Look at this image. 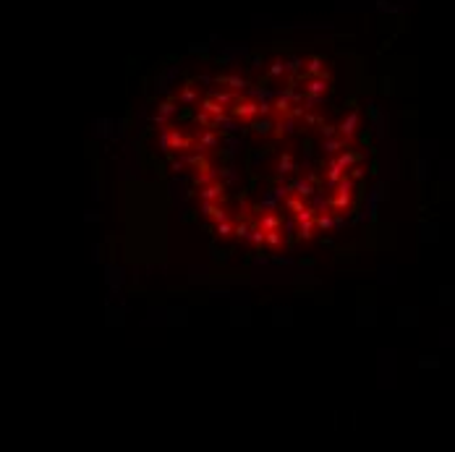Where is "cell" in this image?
Instances as JSON below:
<instances>
[{
	"instance_id": "obj_15",
	"label": "cell",
	"mask_w": 455,
	"mask_h": 452,
	"mask_svg": "<svg viewBox=\"0 0 455 452\" xmlns=\"http://www.w3.org/2000/svg\"><path fill=\"white\" fill-rule=\"evenodd\" d=\"M194 147V136H183V133H178V131H170V149L173 152H181V149H191Z\"/></svg>"
},
{
	"instance_id": "obj_26",
	"label": "cell",
	"mask_w": 455,
	"mask_h": 452,
	"mask_svg": "<svg viewBox=\"0 0 455 452\" xmlns=\"http://www.w3.org/2000/svg\"><path fill=\"white\" fill-rule=\"evenodd\" d=\"M314 230H317V222H314V220L299 222V238H301V241H311V238H314Z\"/></svg>"
},
{
	"instance_id": "obj_30",
	"label": "cell",
	"mask_w": 455,
	"mask_h": 452,
	"mask_svg": "<svg viewBox=\"0 0 455 452\" xmlns=\"http://www.w3.org/2000/svg\"><path fill=\"white\" fill-rule=\"evenodd\" d=\"M285 65H288V73H301L306 63H303V58H299V55H291V58L285 60Z\"/></svg>"
},
{
	"instance_id": "obj_18",
	"label": "cell",
	"mask_w": 455,
	"mask_h": 452,
	"mask_svg": "<svg viewBox=\"0 0 455 452\" xmlns=\"http://www.w3.org/2000/svg\"><path fill=\"white\" fill-rule=\"evenodd\" d=\"M259 228H264V230H280V228H283V220H280V214L267 212V214L259 217Z\"/></svg>"
},
{
	"instance_id": "obj_21",
	"label": "cell",
	"mask_w": 455,
	"mask_h": 452,
	"mask_svg": "<svg viewBox=\"0 0 455 452\" xmlns=\"http://www.w3.org/2000/svg\"><path fill=\"white\" fill-rule=\"evenodd\" d=\"M272 105H275V118H277V115H288V113H291V107H293L291 97H285L283 91L275 97V102H272Z\"/></svg>"
},
{
	"instance_id": "obj_3",
	"label": "cell",
	"mask_w": 455,
	"mask_h": 452,
	"mask_svg": "<svg viewBox=\"0 0 455 452\" xmlns=\"http://www.w3.org/2000/svg\"><path fill=\"white\" fill-rule=\"evenodd\" d=\"M199 199H202V202H217V204H222V202L228 199L225 186H222L220 181L207 183V186H202V188H199Z\"/></svg>"
},
{
	"instance_id": "obj_22",
	"label": "cell",
	"mask_w": 455,
	"mask_h": 452,
	"mask_svg": "<svg viewBox=\"0 0 455 452\" xmlns=\"http://www.w3.org/2000/svg\"><path fill=\"white\" fill-rule=\"evenodd\" d=\"M267 76H270V79L288 76V65H285V60H283V58H275V60H272V65L267 68Z\"/></svg>"
},
{
	"instance_id": "obj_8",
	"label": "cell",
	"mask_w": 455,
	"mask_h": 452,
	"mask_svg": "<svg viewBox=\"0 0 455 452\" xmlns=\"http://www.w3.org/2000/svg\"><path fill=\"white\" fill-rule=\"evenodd\" d=\"M330 87H333V76H311L306 81L303 91H309V94H325Z\"/></svg>"
},
{
	"instance_id": "obj_36",
	"label": "cell",
	"mask_w": 455,
	"mask_h": 452,
	"mask_svg": "<svg viewBox=\"0 0 455 452\" xmlns=\"http://www.w3.org/2000/svg\"><path fill=\"white\" fill-rule=\"evenodd\" d=\"M285 241H283V236H280L277 230H267V246H272V248H280Z\"/></svg>"
},
{
	"instance_id": "obj_10",
	"label": "cell",
	"mask_w": 455,
	"mask_h": 452,
	"mask_svg": "<svg viewBox=\"0 0 455 452\" xmlns=\"http://www.w3.org/2000/svg\"><path fill=\"white\" fill-rule=\"evenodd\" d=\"M351 147V139H345V136H333V139H322V149L330 154V157H335L340 149H348Z\"/></svg>"
},
{
	"instance_id": "obj_14",
	"label": "cell",
	"mask_w": 455,
	"mask_h": 452,
	"mask_svg": "<svg viewBox=\"0 0 455 452\" xmlns=\"http://www.w3.org/2000/svg\"><path fill=\"white\" fill-rule=\"evenodd\" d=\"M351 204H353V194H335L330 199V209L333 212H348Z\"/></svg>"
},
{
	"instance_id": "obj_24",
	"label": "cell",
	"mask_w": 455,
	"mask_h": 452,
	"mask_svg": "<svg viewBox=\"0 0 455 452\" xmlns=\"http://www.w3.org/2000/svg\"><path fill=\"white\" fill-rule=\"evenodd\" d=\"M314 222H317V230H325L327 233L335 225V214L333 212H322V214H317V220H314Z\"/></svg>"
},
{
	"instance_id": "obj_39",
	"label": "cell",
	"mask_w": 455,
	"mask_h": 452,
	"mask_svg": "<svg viewBox=\"0 0 455 452\" xmlns=\"http://www.w3.org/2000/svg\"><path fill=\"white\" fill-rule=\"evenodd\" d=\"M322 121H325V118H322V115H314V113H306L303 115V123L306 125H319Z\"/></svg>"
},
{
	"instance_id": "obj_5",
	"label": "cell",
	"mask_w": 455,
	"mask_h": 452,
	"mask_svg": "<svg viewBox=\"0 0 455 452\" xmlns=\"http://www.w3.org/2000/svg\"><path fill=\"white\" fill-rule=\"evenodd\" d=\"M345 167L337 162V157H330L327 160V178H325V186L327 188H337V183H340L343 178H345Z\"/></svg>"
},
{
	"instance_id": "obj_13",
	"label": "cell",
	"mask_w": 455,
	"mask_h": 452,
	"mask_svg": "<svg viewBox=\"0 0 455 452\" xmlns=\"http://www.w3.org/2000/svg\"><path fill=\"white\" fill-rule=\"evenodd\" d=\"M186 165L196 167L199 173H210V170H212V165H210V160L204 157V152H191V154H186Z\"/></svg>"
},
{
	"instance_id": "obj_12",
	"label": "cell",
	"mask_w": 455,
	"mask_h": 452,
	"mask_svg": "<svg viewBox=\"0 0 455 452\" xmlns=\"http://www.w3.org/2000/svg\"><path fill=\"white\" fill-rule=\"evenodd\" d=\"M178 102L181 105H196L199 102V94H196V89H194V79H188L186 87L178 91Z\"/></svg>"
},
{
	"instance_id": "obj_9",
	"label": "cell",
	"mask_w": 455,
	"mask_h": 452,
	"mask_svg": "<svg viewBox=\"0 0 455 452\" xmlns=\"http://www.w3.org/2000/svg\"><path fill=\"white\" fill-rule=\"evenodd\" d=\"M359 123H361L359 113H348V115L343 118V123L337 125V131H340V136H345V139H353V136H356V131H359Z\"/></svg>"
},
{
	"instance_id": "obj_28",
	"label": "cell",
	"mask_w": 455,
	"mask_h": 452,
	"mask_svg": "<svg viewBox=\"0 0 455 452\" xmlns=\"http://www.w3.org/2000/svg\"><path fill=\"white\" fill-rule=\"evenodd\" d=\"M217 236H220V238H230V236H236V222H233V220L217 222Z\"/></svg>"
},
{
	"instance_id": "obj_1",
	"label": "cell",
	"mask_w": 455,
	"mask_h": 452,
	"mask_svg": "<svg viewBox=\"0 0 455 452\" xmlns=\"http://www.w3.org/2000/svg\"><path fill=\"white\" fill-rule=\"evenodd\" d=\"M230 115H236L238 121H254L256 115H259V102L256 99H238L236 105H230Z\"/></svg>"
},
{
	"instance_id": "obj_27",
	"label": "cell",
	"mask_w": 455,
	"mask_h": 452,
	"mask_svg": "<svg viewBox=\"0 0 455 452\" xmlns=\"http://www.w3.org/2000/svg\"><path fill=\"white\" fill-rule=\"evenodd\" d=\"M285 209H288V212H293V214L303 212V209H306L303 196H288V199H285Z\"/></svg>"
},
{
	"instance_id": "obj_33",
	"label": "cell",
	"mask_w": 455,
	"mask_h": 452,
	"mask_svg": "<svg viewBox=\"0 0 455 452\" xmlns=\"http://www.w3.org/2000/svg\"><path fill=\"white\" fill-rule=\"evenodd\" d=\"M212 118H214V115H210L207 110H199V113L194 115V123H196V125H204V128H210V125H212Z\"/></svg>"
},
{
	"instance_id": "obj_20",
	"label": "cell",
	"mask_w": 455,
	"mask_h": 452,
	"mask_svg": "<svg viewBox=\"0 0 455 452\" xmlns=\"http://www.w3.org/2000/svg\"><path fill=\"white\" fill-rule=\"evenodd\" d=\"M322 71H325V58H322V55H311L309 63H306V73H309V79L311 76H322Z\"/></svg>"
},
{
	"instance_id": "obj_34",
	"label": "cell",
	"mask_w": 455,
	"mask_h": 452,
	"mask_svg": "<svg viewBox=\"0 0 455 452\" xmlns=\"http://www.w3.org/2000/svg\"><path fill=\"white\" fill-rule=\"evenodd\" d=\"M325 102V94H309V91H306V97H303V107L306 110H311L314 105H322Z\"/></svg>"
},
{
	"instance_id": "obj_2",
	"label": "cell",
	"mask_w": 455,
	"mask_h": 452,
	"mask_svg": "<svg viewBox=\"0 0 455 452\" xmlns=\"http://www.w3.org/2000/svg\"><path fill=\"white\" fill-rule=\"evenodd\" d=\"M194 147L199 152H210V149H217L220 147V136L214 128H202L199 133H194Z\"/></svg>"
},
{
	"instance_id": "obj_25",
	"label": "cell",
	"mask_w": 455,
	"mask_h": 452,
	"mask_svg": "<svg viewBox=\"0 0 455 452\" xmlns=\"http://www.w3.org/2000/svg\"><path fill=\"white\" fill-rule=\"evenodd\" d=\"M293 170H299V165L293 162L291 154H283V157H280V162H277V173L285 175V173H293Z\"/></svg>"
},
{
	"instance_id": "obj_11",
	"label": "cell",
	"mask_w": 455,
	"mask_h": 452,
	"mask_svg": "<svg viewBox=\"0 0 455 452\" xmlns=\"http://www.w3.org/2000/svg\"><path fill=\"white\" fill-rule=\"evenodd\" d=\"M214 84H225L228 89H236V91L249 89V81H246L243 76H238V73H228V76H214Z\"/></svg>"
},
{
	"instance_id": "obj_41",
	"label": "cell",
	"mask_w": 455,
	"mask_h": 452,
	"mask_svg": "<svg viewBox=\"0 0 455 452\" xmlns=\"http://www.w3.org/2000/svg\"><path fill=\"white\" fill-rule=\"evenodd\" d=\"M306 178H309V181H311L317 188L322 186V178H319V173H317V170H306Z\"/></svg>"
},
{
	"instance_id": "obj_4",
	"label": "cell",
	"mask_w": 455,
	"mask_h": 452,
	"mask_svg": "<svg viewBox=\"0 0 455 452\" xmlns=\"http://www.w3.org/2000/svg\"><path fill=\"white\" fill-rule=\"evenodd\" d=\"M241 123H243V121H238L236 115L222 113V115H214V118H212V125H210V128H214V131H225V133H236V131H241Z\"/></svg>"
},
{
	"instance_id": "obj_19",
	"label": "cell",
	"mask_w": 455,
	"mask_h": 452,
	"mask_svg": "<svg viewBox=\"0 0 455 452\" xmlns=\"http://www.w3.org/2000/svg\"><path fill=\"white\" fill-rule=\"evenodd\" d=\"M249 128H251L254 133H259V136H267V133H272V128H275V121H270L267 115H264L262 121H256V118H254Z\"/></svg>"
},
{
	"instance_id": "obj_38",
	"label": "cell",
	"mask_w": 455,
	"mask_h": 452,
	"mask_svg": "<svg viewBox=\"0 0 455 452\" xmlns=\"http://www.w3.org/2000/svg\"><path fill=\"white\" fill-rule=\"evenodd\" d=\"M220 175H222V178H225L228 183H236V181H238V175H236L233 167H220Z\"/></svg>"
},
{
	"instance_id": "obj_42",
	"label": "cell",
	"mask_w": 455,
	"mask_h": 452,
	"mask_svg": "<svg viewBox=\"0 0 455 452\" xmlns=\"http://www.w3.org/2000/svg\"><path fill=\"white\" fill-rule=\"evenodd\" d=\"M348 170H351L348 175H351V178H353V181H361V178H364V170H361V167H359V165H353V167H348Z\"/></svg>"
},
{
	"instance_id": "obj_32",
	"label": "cell",
	"mask_w": 455,
	"mask_h": 452,
	"mask_svg": "<svg viewBox=\"0 0 455 452\" xmlns=\"http://www.w3.org/2000/svg\"><path fill=\"white\" fill-rule=\"evenodd\" d=\"M214 181V170H210V173H196L194 175V186H207V183H212Z\"/></svg>"
},
{
	"instance_id": "obj_37",
	"label": "cell",
	"mask_w": 455,
	"mask_h": 452,
	"mask_svg": "<svg viewBox=\"0 0 455 452\" xmlns=\"http://www.w3.org/2000/svg\"><path fill=\"white\" fill-rule=\"evenodd\" d=\"M311 207H314V209H319V212H327V209H330V199L319 196V194H314V196H311Z\"/></svg>"
},
{
	"instance_id": "obj_43",
	"label": "cell",
	"mask_w": 455,
	"mask_h": 452,
	"mask_svg": "<svg viewBox=\"0 0 455 452\" xmlns=\"http://www.w3.org/2000/svg\"><path fill=\"white\" fill-rule=\"evenodd\" d=\"M335 214V225H333V228H343V225H345V220H343V212H333Z\"/></svg>"
},
{
	"instance_id": "obj_6",
	"label": "cell",
	"mask_w": 455,
	"mask_h": 452,
	"mask_svg": "<svg viewBox=\"0 0 455 452\" xmlns=\"http://www.w3.org/2000/svg\"><path fill=\"white\" fill-rule=\"evenodd\" d=\"M199 212H202V214H207V217H212L214 222H225V220H233L228 209H225V207H220L217 202H202V204H199Z\"/></svg>"
},
{
	"instance_id": "obj_31",
	"label": "cell",
	"mask_w": 455,
	"mask_h": 452,
	"mask_svg": "<svg viewBox=\"0 0 455 452\" xmlns=\"http://www.w3.org/2000/svg\"><path fill=\"white\" fill-rule=\"evenodd\" d=\"M317 214H319V209H314V207H306L303 212L293 214V217H296V222H309V220H317Z\"/></svg>"
},
{
	"instance_id": "obj_40",
	"label": "cell",
	"mask_w": 455,
	"mask_h": 452,
	"mask_svg": "<svg viewBox=\"0 0 455 452\" xmlns=\"http://www.w3.org/2000/svg\"><path fill=\"white\" fill-rule=\"evenodd\" d=\"M168 157H170V170H176V173H181V170H183L186 160H176V157H173V152H170Z\"/></svg>"
},
{
	"instance_id": "obj_17",
	"label": "cell",
	"mask_w": 455,
	"mask_h": 452,
	"mask_svg": "<svg viewBox=\"0 0 455 452\" xmlns=\"http://www.w3.org/2000/svg\"><path fill=\"white\" fill-rule=\"evenodd\" d=\"M157 113L160 115H165V118H170V115H176L178 113V94H170L165 102H160L157 105Z\"/></svg>"
},
{
	"instance_id": "obj_35",
	"label": "cell",
	"mask_w": 455,
	"mask_h": 452,
	"mask_svg": "<svg viewBox=\"0 0 455 452\" xmlns=\"http://www.w3.org/2000/svg\"><path fill=\"white\" fill-rule=\"evenodd\" d=\"M353 183H356V181L351 178V175H345V178H343L340 183H337V188H335V191H337V194H353Z\"/></svg>"
},
{
	"instance_id": "obj_23",
	"label": "cell",
	"mask_w": 455,
	"mask_h": 452,
	"mask_svg": "<svg viewBox=\"0 0 455 452\" xmlns=\"http://www.w3.org/2000/svg\"><path fill=\"white\" fill-rule=\"evenodd\" d=\"M337 162H340L345 170H348V167H353V165H359L361 162V152H351V149H343V154L337 157Z\"/></svg>"
},
{
	"instance_id": "obj_16",
	"label": "cell",
	"mask_w": 455,
	"mask_h": 452,
	"mask_svg": "<svg viewBox=\"0 0 455 452\" xmlns=\"http://www.w3.org/2000/svg\"><path fill=\"white\" fill-rule=\"evenodd\" d=\"M199 107H202V110H207L210 115H222V113H228V107L222 105V102H217V99H212L210 94H207L202 102H199Z\"/></svg>"
},
{
	"instance_id": "obj_7",
	"label": "cell",
	"mask_w": 455,
	"mask_h": 452,
	"mask_svg": "<svg viewBox=\"0 0 455 452\" xmlns=\"http://www.w3.org/2000/svg\"><path fill=\"white\" fill-rule=\"evenodd\" d=\"M291 186H293L296 194L303 196V199H311L314 194H317V186H314V183L306 178V175H293V178H291Z\"/></svg>"
},
{
	"instance_id": "obj_29",
	"label": "cell",
	"mask_w": 455,
	"mask_h": 452,
	"mask_svg": "<svg viewBox=\"0 0 455 452\" xmlns=\"http://www.w3.org/2000/svg\"><path fill=\"white\" fill-rule=\"evenodd\" d=\"M317 133H319L322 139H333V136H337L340 131H337V125H330V123H325V121H322V123L317 125Z\"/></svg>"
}]
</instances>
